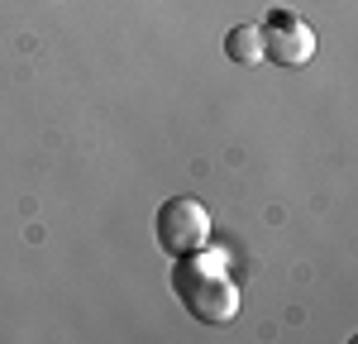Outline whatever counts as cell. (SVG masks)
I'll list each match as a JSON object with an SVG mask.
<instances>
[{
    "label": "cell",
    "mask_w": 358,
    "mask_h": 344,
    "mask_svg": "<svg viewBox=\"0 0 358 344\" xmlns=\"http://www.w3.org/2000/svg\"><path fill=\"white\" fill-rule=\"evenodd\" d=\"M315 29L306 24L296 10H273L268 15V29H263V53L282 62V67H306L315 57Z\"/></svg>",
    "instance_id": "cell-3"
},
{
    "label": "cell",
    "mask_w": 358,
    "mask_h": 344,
    "mask_svg": "<svg viewBox=\"0 0 358 344\" xmlns=\"http://www.w3.org/2000/svg\"><path fill=\"white\" fill-rule=\"evenodd\" d=\"M172 287H177L182 306L206 325H224L239 311V287L229 278V249L206 244L196 254H182L177 273H172Z\"/></svg>",
    "instance_id": "cell-1"
},
{
    "label": "cell",
    "mask_w": 358,
    "mask_h": 344,
    "mask_svg": "<svg viewBox=\"0 0 358 344\" xmlns=\"http://www.w3.org/2000/svg\"><path fill=\"white\" fill-rule=\"evenodd\" d=\"M224 53H229V62H244V67H258L263 62V29L258 24H234L229 34H224Z\"/></svg>",
    "instance_id": "cell-4"
},
{
    "label": "cell",
    "mask_w": 358,
    "mask_h": 344,
    "mask_svg": "<svg viewBox=\"0 0 358 344\" xmlns=\"http://www.w3.org/2000/svg\"><path fill=\"white\" fill-rule=\"evenodd\" d=\"M158 244L167 254H196L210 244V210L196 196H172L158 206Z\"/></svg>",
    "instance_id": "cell-2"
}]
</instances>
